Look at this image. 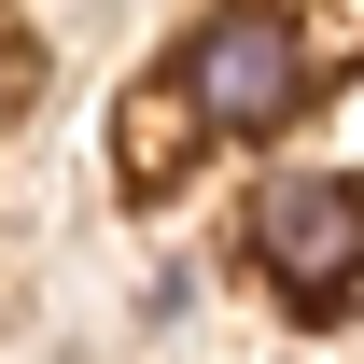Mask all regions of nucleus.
I'll return each mask as SVG.
<instances>
[{
    "label": "nucleus",
    "instance_id": "7ed1b4c3",
    "mask_svg": "<svg viewBox=\"0 0 364 364\" xmlns=\"http://www.w3.org/2000/svg\"><path fill=\"white\" fill-rule=\"evenodd\" d=\"M182 140H210V127H196V98H182V70H154V85L127 98V182H140V196H154V182L182 168Z\"/></svg>",
    "mask_w": 364,
    "mask_h": 364
},
{
    "label": "nucleus",
    "instance_id": "f03ea898",
    "mask_svg": "<svg viewBox=\"0 0 364 364\" xmlns=\"http://www.w3.org/2000/svg\"><path fill=\"white\" fill-rule=\"evenodd\" d=\"M252 252H267V280L294 294V309H350V267H364V210L350 182H267L252 196Z\"/></svg>",
    "mask_w": 364,
    "mask_h": 364
},
{
    "label": "nucleus",
    "instance_id": "f257e3e1",
    "mask_svg": "<svg viewBox=\"0 0 364 364\" xmlns=\"http://www.w3.org/2000/svg\"><path fill=\"white\" fill-rule=\"evenodd\" d=\"M182 98H196L210 140L294 127V112H309V28H294V14H210L196 56H182Z\"/></svg>",
    "mask_w": 364,
    "mask_h": 364
}]
</instances>
